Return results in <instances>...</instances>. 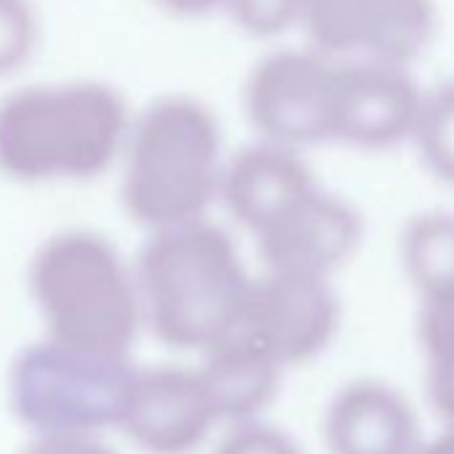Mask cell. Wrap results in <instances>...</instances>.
<instances>
[{"mask_svg":"<svg viewBox=\"0 0 454 454\" xmlns=\"http://www.w3.org/2000/svg\"><path fill=\"white\" fill-rule=\"evenodd\" d=\"M414 454H454V427H443L433 438L422 441Z\"/></svg>","mask_w":454,"mask_h":454,"instance_id":"24","label":"cell"},{"mask_svg":"<svg viewBox=\"0 0 454 454\" xmlns=\"http://www.w3.org/2000/svg\"><path fill=\"white\" fill-rule=\"evenodd\" d=\"M361 214L321 184L254 236L262 270L332 278L358 249Z\"/></svg>","mask_w":454,"mask_h":454,"instance_id":"10","label":"cell"},{"mask_svg":"<svg viewBox=\"0 0 454 454\" xmlns=\"http://www.w3.org/2000/svg\"><path fill=\"white\" fill-rule=\"evenodd\" d=\"M41 14L33 0H0V78L20 73L38 51Z\"/></svg>","mask_w":454,"mask_h":454,"instance_id":"19","label":"cell"},{"mask_svg":"<svg viewBox=\"0 0 454 454\" xmlns=\"http://www.w3.org/2000/svg\"><path fill=\"white\" fill-rule=\"evenodd\" d=\"M329 454H414L425 441L411 401L385 380L342 385L324 414Z\"/></svg>","mask_w":454,"mask_h":454,"instance_id":"11","label":"cell"},{"mask_svg":"<svg viewBox=\"0 0 454 454\" xmlns=\"http://www.w3.org/2000/svg\"><path fill=\"white\" fill-rule=\"evenodd\" d=\"M134 273L145 329L184 353H206L231 334L254 284L233 236L208 216L147 233Z\"/></svg>","mask_w":454,"mask_h":454,"instance_id":"1","label":"cell"},{"mask_svg":"<svg viewBox=\"0 0 454 454\" xmlns=\"http://www.w3.org/2000/svg\"><path fill=\"white\" fill-rule=\"evenodd\" d=\"M200 380L216 409L219 425H241L265 419V409L276 401L284 366L276 364L260 345L233 329L200 353Z\"/></svg>","mask_w":454,"mask_h":454,"instance_id":"13","label":"cell"},{"mask_svg":"<svg viewBox=\"0 0 454 454\" xmlns=\"http://www.w3.org/2000/svg\"><path fill=\"white\" fill-rule=\"evenodd\" d=\"M30 300L46 340L131 356L145 329L134 262L99 231L67 227L30 260Z\"/></svg>","mask_w":454,"mask_h":454,"instance_id":"4","label":"cell"},{"mask_svg":"<svg viewBox=\"0 0 454 454\" xmlns=\"http://www.w3.org/2000/svg\"><path fill=\"white\" fill-rule=\"evenodd\" d=\"M131 118L105 81L20 86L0 99V174L20 184L94 179L121 160Z\"/></svg>","mask_w":454,"mask_h":454,"instance_id":"2","label":"cell"},{"mask_svg":"<svg viewBox=\"0 0 454 454\" xmlns=\"http://www.w3.org/2000/svg\"><path fill=\"white\" fill-rule=\"evenodd\" d=\"M22 454H115L102 435H33Z\"/></svg>","mask_w":454,"mask_h":454,"instance_id":"22","label":"cell"},{"mask_svg":"<svg viewBox=\"0 0 454 454\" xmlns=\"http://www.w3.org/2000/svg\"><path fill=\"white\" fill-rule=\"evenodd\" d=\"M425 91L409 67L342 59L334 83L332 142L361 150L395 147L414 137Z\"/></svg>","mask_w":454,"mask_h":454,"instance_id":"9","label":"cell"},{"mask_svg":"<svg viewBox=\"0 0 454 454\" xmlns=\"http://www.w3.org/2000/svg\"><path fill=\"white\" fill-rule=\"evenodd\" d=\"M313 187H318V182L300 150L257 139L227 155L219 203L241 227L257 236Z\"/></svg>","mask_w":454,"mask_h":454,"instance_id":"12","label":"cell"},{"mask_svg":"<svg viewBox=\"0 0 454 454\" xmlns=\"http://www.w3.org/2000/svg\"><path fill=\"white\" fill-rule=\"evenodd\" d=\"M219 425L198 366H147L134 374L118 430L145 454H192Z\"/></svg>","mask_w":454,"mask_h":454,"instance_id":"8","label":"cell"},{"mask_svg":"<svg viewBox=\"0 0 454 454\" xmlns=\"http://www.w3.org/2000/svg\"><path fill=\"white\" fill-rule=\"evenodd\" d=\"M411 142L425 168L435 179L454 184V81L425 91Z\"/></svg>","mask_w":454,"mask_h":454,"instance_id":"18","label":"cell"},{"mask_svg":"<svg viewBox=\"0 0 454 454\" xmlns=\"http://www.w3.org/2000/svg\"><path fill=\"white\" fill-rule=\"evenodd\" d=\"M340 324L342 305L332 278L262 270L236 329L289 369L321 356Z\"/></svg>","mask_w":454,"mask_h":454,"instance_id":"7","label":"cell"},{"mask_svg":"<svg viewBox=\"0 0 454 454\" xmlns=\"http://www.w3.org/2000/svg\"><path fill=\"white\" fill-rule=\"evenodd\" d=\"M224 145L216 115L190 94H163L131 118L121 153V203L147 233L208 216L219 200Z\"/></svg>","mask_w":454,"mask_h":454,"instance_id":"3","label":"cell"},{"mask_svg":"<svg viewBox=\"0 0 454 454\" xmlns=\"http://www.w3.org/2000/svg\"><path fill=\"white\" fill-rule=\"evenodd\" d=\"M134 374L131 356L43 340L12 364L9 401L33 435H102L118 427Z\"/></svg>","mask_w":454,"mask_h":454,"instance_id":"5","label":"cell"},{"mask_svg":"<svg viewBox=\"0 0 454 454\" xmlns=\"http://www.w3.org/2000/svg\"><path fill=\"white\" fill-rule=\"evenodd\" d=\"M417 342L427 403L443 427H454V289L417 297Z\"/></svg>","mask_w":454,"mask_h":454,"instance_id":"15","label":"cell"},{"mask_svg":"<svg viewBox=\"0 0 454 454\" xmlns=\"http://www.w3.org/2000/svg\"><path fill=\"white\" fill-rule=\"evenodd\" d=\"M337 65L308 43L260 57L244 81V113L257 139L300 153L332 142Z\"/></svg>","mask_w":454,"mask_h":454,"instance_id":"6","label":"cell"},{"mask_svg":"<svg viewBox=\"0 0 454 454\" xmlns=\"http://www.w3.org/2000/svg\"><path fill=\"white\" fill-rule=\"evenodd\" d=\"M211 454H305L300 443L268 419L231 425Z\"/></svg>","mask_w":454,"mask_h":454,"instance_id":"21","label":"cell"},{"mask_svg":"<svg viewBox=\"0 0 454 454\" xmlns=\"http://www.w3.org/2000/svg\"><path fill=\"white\" fill-rule=\"evenodd\" d=\"M305 0H227V14L252 38H278L302 22Z\"/></svg>","mask_w":454,"mask_h":454,"instance_id":"20","label":"cell"},{"mask_svg":"<svg viewBox=\"0 0 454 454\" xmlns=\"http://www.w3.org/2000/svg\"><path fill=\"white\" fill-rule=\"evenodd\" d=\"M438 27L435 0H369L358 59L411 67Z\"/></svg>","mask_w":454,"mask_h":454,"instance_id":"14","label":"cell"},{"mask_svg":"<svg viewBox=\"0 0 454 454\" xmlns=\"http://www.w3.org/2000/svg\"><path fill=\"white\" fill-rule=\"evenodd\" d=\"M153 4L174 17H206L216 9H227V0H153Z\"/></svg>","mask_w":454,"mask_h":454,"instance_id":"23","label":"cell"},{"mask_svg":"<svg viewBox=\"0 0 454 454\" xmlns=\"http://www.w3.org/2000/svg\"><path fill=\"white\" fill-rule=\"evenodd\" d=\"M401 265L417 297L454 289V211H425L406 222Z\"/></svg>","mask_w":454,"mask_h":454,"instance_id":"16","label":"cell"},{"mask_svg":"<svg viewBox=\"0 0 454 454\" xmlns=\"http://www.w3.org/2000/svg\"><path fill=\"white\" fill-rule=\"evenodd\" d=\"M366 0H305L300 30L308 46L332 59H358L364 38Z\"/></svg>","mask_w":454,"mask_h":454,"instance_id":"17","label":"cell"}]
</instances>
